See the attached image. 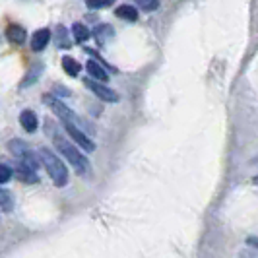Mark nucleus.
<instances>
[{"instance_id":"obj_4","label":"nucleus","mask_w":258,"mask_h":258,"mask_svg":"<svg viewBox=\"0 0 258 258\" xmlns=\"http://www.w3.org/2000/svg\"><path fill=\"white\" fill-rule=\"evenodd\" d=\"M43 101H45V105H47L62 122H74V124H78V116L74 115V111L66 103H62L58 97H54L51 93H45V95H43Z\"/></svg>"},{"instance_id":"obj_12","label":"nucleus","mask_w":258,"mask_h":258,"mask_svg":"<svg viewBox=\"0 0 258 258\" xmlns=\"http://www.w3.org/2000/svg\"><path fill=\"white\" fill-rule=\"evenodd\" d=\"M115 16L124 20V22H136L138 20V10L134 6H130V4H122L115 10Z\"/></svg>"},{"instance_id":"obj_17","label":"nucleus","mask_w":258,"mask_h":258,"mask_svg":"<svg viewBox=\"0 0 258 258\" xmlns=\"http://www.w3.org/2000/svg\"><path fill=\"white\" fill-rule=\"evenodd\" d=\"M56 45L62 47V49H66V47L72 45L70 39H68V31H66L64 26H56Z\"/></svg>"},{"instance_id":"obj_2","label":"nucleus","mask_w":258,"mask_h":258,"mask_svg":"<svg viewBox=\"0 0 258 258\" xmlns=\"http://www.w3.org/2000/svg\"><path fill=\"white\" fill-rule=\"evenodd\" d=\"M52 142H54V148L64 155L66 159H68V163L76 169L80 175H86V173H88V169H90V161L80 154V150H78L74 144H70L64 136H60V134H54V136H52Z\"/></svg>"},{"instance_id":"obj_23","label":"nucleus","mask_w":258,"mask_h":258,"mask_svg":"<svg viewBox=\"0 0 258 258\" xmlns=\"http://www.w3.org/2000/svg\"><path fill=\"white\" fill-rule=\"evenodd\" d=\"M54 93H60V95H70L68 90H62V86H54Z\"/></svg>"},{"instance_id":"obj_22","label":"nucleus","mask_w":258,"mask_h":258,"mask_svg":"<svg viewBox=\"0 0 258 258\" xmlns=\"http://www.w3.org/2000/svg\"><path fill=\"white\" fill-rule=\"evenodd\" d=\"M246 245L252 246V248H258V237H248L246 239Z\"/></svg>"},{"instance_id":"obj_13","label":"nucleus","mask_w":258,"mask_h":258,"mask_svg":"<svg viewBox=\"0 0 258 258\" xmlns=\"http://www.w3.org/2000/svg\"><path fill=\"white\" fill-rule=\"evenodd\" d=\"M41 72H43V66H41V64H33L31 68H29L27 76L24 78V82L20 84V88H22V90H26V88H29L31 84H35V82L39 80V76H41Z\"/></svg>"},{"instance_id":"obj_18","label":"nucleus","mask_w":258,"mask_h":258,"mask_svg":"<svg viewBox=\"0 0 258 258\" xmlns=\"http://www.w3.org/2000/svg\"><path fill=\"white\" fill-rule=\"evenodd\" d=\"M0 208H2L4 212H12V208H14L12 194L8 192V190H4V188H0Z\"/></svg>"},{"instance_id":"obj_15","label":"nucleus","mask_w":258,"mask_h":258,"mask_svg":"<svg viewBox=\"0 0 258 258\" xmlns=\"http://www.w3.org/2000/svg\"><path fill=\"white\" fill-rule=\"evenodd\" d=\"M72 35H74V39H76L78 43H86V41L90 39L91 33H90V29L84 26V24H80V22H78V24L72 26Z\"/></svg>"},{"instance_id":"obj_16","label":"nucleus","mask_w":258,"mask_h":258,"mask_svg":"<svg viewBox=\"0 0 258 258\" xmlns=\"http://www.w3.org/2000/svg\"><path fill=\"white\" fill-rule=\"evenodd\" d=\"M113 33H115V31H113V27L109 26V24L97 26V27H95V31H93V35L97 37V41H99V43H105L109 37H113Z\"/></svg>"},{"instance_id":"obj_6","label":"nucleus","mask_w":258,"mask_h":258,"mask_svg":"<svg viewBox=\"0 0 258 258\" xmlns=\"http://www.w3.org/2000/svg\"><path fill=\"white\" fill-rule=\"evenodd\" d=\"M62 126H64V130L70 134V138H72L82 150H86V152H95V142L91 140L84 130L78 128V124H74V122H62Z\"/></svg>"},{"instance_id":"obj_20","label":"nucleus","mask_w":258,"mask_h":258,"mask_svg":"<svg viewBox=\"0 0 258 258\" xmlns=\"http://www.w3.org/2000/svg\"><path fill=\"white\" fill-rule=\"evenodd\" d=\"M138 4V8H142L144 12H155L159 8V0H134Z\"/></svg>"},{"instance_id":"obj_7","label":"nucleus","mask_w":258,"mask_h":258,"mask_svg":"<svg viewBox=\"0 0 258 258\" xmlns=\"http://www.w3.org/2000/svg\"><path fill=\"white\" fill-rule=\"evenodd\" d=\"M12 173L18 177V181H22V182H29V184L39 182L37 171H35V169H31L29 165H26V163H22V161H18V163H16V167L12 169Z\"/></svg>"},{"instance_id":"obj_11","label":"nucleus","mask_w":258,"mask_h":258,"mask_svg":"<svg viewBox=\"0 0 258 258\" xmlns=\"http://www.w3.org/2000/svg\"><path fill=\"white\" fill-rule=\"evenodd\" d=\"M20 124H22V128L26 130V132H35L39 126V120H37V115L33 113V111H22L20 113Z\"/></svg>"},{"instance_id":"obj_5","label":"nucleus","mask_w":258,"mask_h":258,"mask_svg":"<svg viewBox=\"0 0 258 258\" xmlns=\"http://www.w3.org/2000/svg\"><path fill=\"white\" fill-rule=\"evenodd\" d=\"M84 86H86L93 95H97L103 103H116V101H118V93H116L115 90H111L103 82H95V80H91V78H86V80H84Z\"/></svg>"},{"instance_id":"obj_3","label":"nucleus","mask_w":258,"mask_h":258,"mask_svg":"<svg viewBox=\"0 0 258 258\" xmlns=\"http://www.w3.org/2000/svg\"><path fill=\"white\" fill-rule=\"evenodd\" d=\"M8 150L12 152V155L18 159V161L26 163V165H29V167L35 169V171L43 165V163H41V157L29 148V144H26L24 140H20V138L10 140V142H8Z\"/></svg>"},{"instance_id":"obj_14","label":"nucleus","mask_w":258,"mask_h":258,"mask_svg":"<svg viewBox=\"0 0 258 258\" xmlns=\"http://www.w3.org/2000/svg\"><path fill=\"white\" fill-rule=\"evenodd\" d=\"M80 62H78L76 58H72V56H64L62 58V70H64L68 76L76 78L78 74H80Z\"/></svg>"},{"instance_id":"obj_9","label":"nucleus","mask_w":258,"mask_h":258,"mask_svg":"<svg viewBox=\"0 0 258 258\" xmlns=\"http://www.w3.org/2000/svg\"><path fill=\"white\" fill-rule=\"evenodd\" d=\"M6 37H8V41L14 43V45H24V43H26V39H27V33L22 26H18V24H10V26L6 27Z\"/></svg>"},{"instance_id":"obj_10","label":"nucleus","mask_w":258,"mask_h":258,"mask_svg":"<svg viewBox=\"0 0 258 258\" xmlns=\"http://www.w3.org/2000/svg\"><path fill=\"white\" fill-rule=\"evenodd\" d=\"M86 70H88V74H90L91 80H95V82H103V84L109 82V74L105 72V68L99 64V62H95V60H88Z\"/></svg>"},{"instance_id":"obj_19","label":"nucleus","mask_w":258,"mask_h":258,"mask_svg":"<svg viewBox=\"0 0 258 258\" xmlns=\"http://www.w3.org/2000/svg\"><path fill=\"white\" fill-rule=\"evenodd\" d=\"M113 4H115V0H86V6L91 10H103V8L113 6Z\"/></svg>"},{"instance_id":"obj_21","label":"nucleus","mask_w":258,"mask_h":258,"mask_svg":"<svg viewBox=\"0 0 258 258\" xmlns=\"http://www.w3.org/2000/svg\"><path fill=\"white\" fill-rule=\"evenodd\" d=\"M12 169L8 167V165H0V184H4V182H8L12 179Z\"/></svg>"},{"instance_id":"obj_8","label":"nucleus","mask_w":258,"mask_h":258,"mask_svg":"<svg viewBox=\"0 0 258 258\" xmlns=\"http://www.w3.org/2000/svg\"><path fill=\"white\" fill-rule=\"evenodd\" d=\"M49 41H51V31H49L47 27L37 29V31L33 33V37H31V49L35 52H41L49 45Z\"/></svg>"},{"instance_id":"obj_1","label":"nucleus","mask_w":258,"mask_h":258,"mask_svg":"<svg viewBox=\"0 0 258 258\" xmlns=\"http://www.w3.org/2000/svg\"><path fill=\"white\" fill-rule=\"evenodd\" d=\"M39 157H41V163H43V167L47 169V173L52 179V182L56 186H66L68 184V169L56 157V154L52 150H49V148H41L39 150Z\"/></svg>"},{"instance_id":"obj_24","label":"nucleus","mask_w":258,"mask_h":258,"mask_svg":"<svg viewBox=\"0 0 258 258\" xmlns=\"http://www.w3.org/2000/svg\"><path fill=\"white\" fill-rule=\"evenodd\" d=\"M252 182H254V184H258V175L254 177V179H252Z\"/></svg>"}]
</instances>
